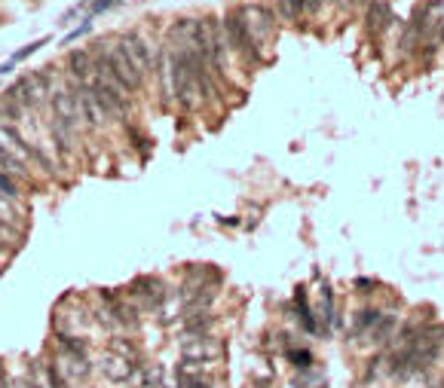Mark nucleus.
Returning <instances> with one entry per match:
<instances>
[{
    "label": "nucleus",
    "mask_w": 444,
    "mask_h": 388,
    "mask_svg": "<svg viewBox=\"0 0 444 388\" xmlns=\"http://www.w3.org/2000/svg\"><path fill=\"white\" fill-rule=\"evenodd\" d=\"M172 61H175V101L187 111H196L203 104V89H199V52L196 43L193 46H181L172 49Z\"/></svg>",
    "instance_id": "1"
},
{
    "label": "nucleus",
    "mask_w": 444,
    "mask_h": 388,
    "mask_svg": "<svg viewBox=\"0 0 444 388\" xmlns=\"http://www.w3.org/2000/svg\"><path fill=\"white\" fill-rule=\"evenodd\" d=\"M46 95H52L49 92V74L46 71H34V74H22L19 80L10 86V92H6V98H13L19 107H25V111H31V107H37Z\"/></svg>",
    "instance_id": "2"
},
{
    "label": "nucleus",
    "mask_w": 444,
    "mask_h": 388,
    "mask_svg": "<svg viewBox=\"0 0 444 388\" xmlns=\"http://www.w3.org/2000/svg\"><path fill=\"white\" fill-rule=\"evenodd\" d=\"M239 13H242V22H245V28H248L251 40H255L260 56H264V46L273 40V31H276L273 10L264 3H245V6H239Z\"/></svg>",
    "instance_id": "3"
},
{
    "label": "nucleus",
    "mask_w": 444,
    "mask_h": 388,
    "mask_svg": "<svg viewBox=\"0 0 444 388\" xmlns=\"http://www.w3.org/2000/svg\"><path fill=\"white\" fill-rule=\"evenodd\" d=\"M224 34H227L230 49H233L236 56H242L248 65H260V58H264V56H260V49L255 46V40H251V34H248V28H245L239 10H233L224 19Z\"/></svg>",
    "instance_id": "4"
},
{
    "label": "nucleus",
    "mask_w": 444,
    "mask_h": 388,
    "mask_svg": "<svg viewBox=\"0 0 444 388\" xmlns=\"http://www.w3.org/2000/svg\"><path fill=\"white\" fill-rule=\"evenodd\" d=\"M132 297L138 300L135 306L138 309H148V312H153V309H163V302L172 297V293H168V288L163 282H159V278H153V275H141L138 278V282L132 284Z\"/></svg>",
    "instance_id": "5"
},
{
    "label": "nucleus",
    "mask_w": 444,
    "mask_h": 388,
    "mask_svg": "<svg viewBox=\"0 0 444 388\" xmlns=\"http://www.w3.org/2000/svg\"><path fill=\"white\" fill-rule=\"evenodd\" d=\"M107 65H111V80H117L126 92H138V86H141V76L135 74V67H132V61L126 58V52L120 49V43H113V46H107ZM98 76V74H95Z\"/></svg>",
    "instance_id": "6"
},
{
    "label": "nucleus",
    "mask_w": 444,
    "mask_h": 388,
    "mask_svg": "<svg viewBox=\"0 0 444 388\" xmlns=\"http://www.w3.org/2000/svg\"><path fill=\"white\" fill-rule=\"evenodd\" d=\"M120 49L126 52V58L132 61V67H135V74L141 76H148V71H150V49H148V43H144V37L138 34V31H126V34H120Z\"/></svg>",
    "instance_id": "7"
},
{
    "label": "nucleus",
    "mask_w": 444,
    "mask_h": 388,
    "mask_svg": "<svg viewBox=\"0 0 444 388\" xmlns=\"http://www.w3.org/2000/svg\"><path fill=\"white\" fill-rule=\"evenodd\" d=\"M74 95H77V107H80V116L86 120L89 129H102L107 122V113L102 107V101H98L95 89L92 86H74Z\"/></svg>",
    "instance_id": "8"
},
{
    "label": "nucleus",
    "mask_w": 444,
    "mask_h": 388,
    "mask_svg": "<svg viewBox=\"0 0 444 388\" xmlns=\"http://www.w3.org/2000/svg\"><path fill=\"white\" fill-rule=\"evenodd\" d=\"M68 71H71L77 86H89L95 80V58L89 49H71L68 52Z\"/></svg>",
    "instance_id": "9"
},
{
    "label": "nucleus",
    "mask_w": 444,
    "mask_h": 388,
    "mask_svg": "<svg viewBox=\"0 0 444 388\" xmlns=\"http://www.w3.org/2000/svg\"><path fill=\"white\" fill-rule=\"evenodd\" d=\"M52 111H56V120L58 122H65L68 129H77V122L83 120L80 116V107H77V95L74 92H68V89H58V92H52Z\"/></svg>",
    "instance_id": "10"
},
{
    "label": "nucleus",
    "mask_w": 444,
    "mask_h": 388,
    "mask_svg": "<svg viewBox=\"0 0 444 388\" xmlns=\"http://www.w3.org/2000/svg\"><path fill=\"white\" fill-rule=\"evenodd\" d=\"M102 373L111 379V382H129V379L138 373V364L120 358V355H107L102 361Z\"/></svg>",
    "instance_id": "11"
},
{
    "label": "nucleus",
    "mask_w": 444,
    "mask_h": 388,
    "mask_svg": "<svg viewBox=\"0 0 444 388\" xmlns=\"http://www.w3.org/2000/svg\"><path fill=\"white\" fill-rule=\"evenodd\" d=\"M221 352L218 343H212L209 337H196V339H184V361H196V364H205L212 361L214 355Z\"/></svg>",
    "instance_id": "12"
},
{
    "label": "nucleus",
    "mask_w": 444,
    "mask_h": 388,
    "mask_svg": "<svg viewBox=\"0 0 444 388\" xmlns=\"http://www.w3.org/2000/svg\"><path fill=\"white\" fill-rule=\"evenodd\" d=\"M159 86H163V104L175 101V61H172V49L163 46V56H159Z\"/></svg>",
    "instance_id": "13"
},
{
    "label": "nucleus",
    "mask_w": 444,
    "mask_h": 388,
    "mask_svg": "<svg viewBox=\"0 0 444 388\" xmlns=\"http://www.w3.org/2000/svg\"><path fill=\"white\" fill-rule=\"evenodd\" d=\"M395 324H398V315H393V312H380L377 324L371 328V343H374V346H386L389 339H393Z\"/></svg>",
    "instance_id": "14"
},
{
    "label": "nucleus",
    "mask_w": 444,
    "mask_h": 388,
    "mask_svg": "<svg viewBox=\"0 0 444 388\" xmlns=\"http://www.w3.org/2000/svg\"><path fill=\"white\" fill-rule=\"evenodd\" d=\"M389 19H393V15H389V6L383 3V0H374V3L367 6L365 22H367V31H371V34H380V31L389 25Z\"/></svg>",
    "instance_id": "15"
},
{
    "label": "nucleus",
    "mask_w": 444,
    "mask_h": 388,
    "mask_svg": "<svg viewBox=\"0 0 444 388\" xmlns=\"http://www.w3.org/2000/svg\"><path fill=\"white\" fill-rule=\"evenodd\" d=\"M294 309H297V318H301L303 330H306V333H319L316 312H312V309L306 306V293H303V288H297V293H294Z\"/></svg>",
    "instance_id": "16"
},
{
    "label": "nucleus",
    "mask_w": 444,
    "mask_h": 388,
    "mask_svg": "<svg viewBox=\"0 0 444 388\" xmlns=\"http://www.w3.org/2000/svg\"><path fill=\"white\" fill-rule=\"evenodd\" d=\"M58 348L65 352V358H80V361H86V343H83V339L58 333Z\"/></svg>",
    "instance_id": "17"
},
{
    "label": "nucleus",
    "mask_w": 444,
    "mask_h": 388,
    "mask_svg": "<svg viewBox=\"0 0 444 388\" xmlns=\"http://www.w3.org/2000/svg\"><path fill=\"white\" fill-rule=\"evenodd\" d=\"M380 312L377 309H362V312H356V321H352V337H358V333H371V328L377 324Z\"/></svg>",
    "instance_id": "18"
},
{
    "label": "nucleus",
    "mask_w": 444,
    "mask_h": 388,
    "mask_svg": "<svg viewBox=\"0 0 444 388\" xmlns=\"http://www.w3.org/2000/svg\"><path fill=\"white\" fill-rule=\"evenodd\" d=\"M322 318H325V333L331 330V328H337V309H334V293H331V288H322Z\"/></svg>",
    "instance_id": "19"
},
{
    "label": "nucleus",
    "mask_w": 444,
    "mask_h": 388,
    "mask_svg": "<svg viewBox=\"0 0 444 388\" xmlns=\"http://www.w3.org/2000/svg\"><path fill=\"white\" fill-rule=\"evenodd\" d=\"M166 382V370L157 367V364H148L141 367V388H163Z\"/></svg>",
    "instance_id": "20"
},
{
    "label": "nucleus",
    "mask_w": 444,
    "mask_h": 388,
    "mask_svg": "<svg viewBox=\"0 0 444 388\" xmlns=\"http://www.w3.org/2000/svg\"><path fill=\"white\" fill-rule=\"evenodd\" d=\"M0 165H3V172H6V175H19V177H25V175H28L25 162H22L19 156H13L10 150H3V147H0Z\"/></svg>",
    "instance_id": "21"
},
{
    "label": "nucleus",
    "mask_w": 444,
    "mask_h": 388,
    "mask_svg": "<svg viewBox=\"0 0 444 388\" xmlns=\"http://www.w3.org/2000/svg\"><path fill=\"white\" fill-rule=\"evenodd\" d=\"M294 385L297 388H325V373H312V367L301 370V376L294 379Z\"/></svg>",
    "instance_id": "22"
},
{
    "label": "nucleus",
    "mask_w": 444,
    "mask_h": 388,
    "mask_svg": "<svg viewBox=\"0 0 444 388\" xmlns=\"http://www.w3.org/2000/svg\"><path fill=\"white\" fill-rule=\"evenodd\" d=\"M111 355H120L126 361H138V348L129 339H111Z\"/></svg>",
    "instance_id": "23"
},
{
    "label": "nucleus",
    "mask_w": 444,
    "mask_h": 388,
    "mask_svg": "<svg viewBox=\"0 0 444 388\" xmlns=\"http://www.w3.org/2000/svg\"><path fill=\"white\" fill-rule=\"evenodd\" d=\"M301 13H303V3H301V0H279V15H282L285 22H294Z\"/></svg>",
    "instance_id": "24"
},
{
    "label": "nucleus",
    "mask_w": 444,
    "mask_h": 388,
    "mask_svg": "<svg viewBox=\"0 0 444 388\" xmlns=\"http://www.w3.org/2000/svg\"><path fill=\"white\" fill-rule=\"evenodd\" d=\"M288 361L294 364L297 370H310V367H312V355L306 352V348H291V352H288Z\"/></svg>",
    "instance_id": "25"
},
{
    "label": "nucleus",
    "mask_w": 444,
    "mask_h": 388,
    "mask_svg": "<svg viewBox=\"0 0 444 388\" xmlns=\"http://www.w3.org/2000/svg\"><path fill=\"white\" fill-rule=\"evenodd\" d=\"M22 113H25V107H19L13 98L3 95V101H0V116H3V120H19Z\"/></svg>",
    "instance_id": "26"
},
{
    "label": "nucleus",
    "mask_w": 444,
    "mask_h": 388,
    "mask_svg": "<svg viewBox=\"0 0 444 388\" xmlns=\"http://www.w3.org/2000/svg\"><path fill=\"white\" fill-rule=\"evenodd\" d=\"M0 196H3V199H15V196H19V187H15V181L6 172H0Z\"/></svg>",
    "instance_id": "27"
},
{
    "label": "nucleus",
    "mask_w": 444,
    "mask_h": 388,
    "mask_svg": "<svg viewBox=\"0 0 444 388\" xmlns=\"http://www.w3.org/2000/svg\"><path fill=\"white\" fill-rule=\"evenodd\" d=\"M46 379H49V388H68V385H71L68 379H61L56 364H46Z\"/></svg>",
    "instance_id": "28"
},
{
    "label": "nucleus",
    "mask_w": 444,
    "mask_h": 388,
    "mask_svg": "<svg viewBox=\"0 0 444 388\" xmlns=\"http://www.w3.org/2000/svg\"><path fill=\"white\" fill-rule=\"evenodd\" d=\"M46 43H49V37H43V40H34V43H28L25 49H19V52H15V56H13V61H25V58H31V56H34V52L40 49V46H46Z\"/></svg>",
    "instance_id": "29"
},
{
    "label": "nucleus",
    "mask_w": 444,
    "mask_h": 388,
    "mask_svg": "<svg viewBox=\"0 0 444 388\" xmlns=\"http://www.w3.org/2000/svg\"><path fill=\"white\" fill-rule=\"evenodd\" d=\"M178 388H212L205 376H178Z\"/></svg>",
    "instance_id": "30"
},
{
    "label": "nucleus",
    "mask_w": 444,
    "mask_h": 388,
    "mask_svg": "<svg viewBox=\"0 0 444 388\" xmlns=\"http://www.w3.org/2000/svg\"><path fill=\"white\" fill-rule=\"evenodd\" d=\"M89 31H92V19H86V22H83V25H80V28H74V31H71V34H68V37H65V43H74V40H77V37L89 34Z\"/></svg>",
    "instance_id": "31"
},
{
    "label": "nucleus",
    "mask_w": 444,
    "mask_h": 388,
    "mask_svg": "<svg viewBox=\"0 0 444 388\" xmlns=\"http://www.w3.org/2000/svg\"><path fill=\"white\" fill-rule=\"evenodd\" d=\"M113 3H120V0H95V3H92V13H89V19L92 15H98V13H107L111 10Z\"/></svg>",
    "instance_id": "32"
},
{
    "label": "nucleus",
    "mask_w": 444,
    "mask_h": 388,
    "mask_svg": "<svg viewBox=\"0 0 444 388\" xmlns=\"http://www.w3.org/2000/svg\"><path fill=\"white\" fill-rule=\"evenodd\" d=\"M356 288L362 291V293H371V288H374V282L371 278H356Z\"/></svg>",
    "instance_id": "33"
},
{
    "label": "nucleus",
    "mask_w": 444,
    "mask_h": 388,
    "mask_svg": "<svg viewBox=\"0 0 444 388\" xmlns=\"http://www.w3.org/2000/svg\"><path fill=\"white\" fill-rule=\"evenodd\" d=\"M0 388H10V379H6V370H3V361H0Z\"/></svg>",
    "instance_id": "34"
},
{
    "label": "nucleus",
    "mask_w": 444,
    "mask_h": 388,
    "mask_svg": "<svg viewBox=\"0 0 444 388\" xmlns=\"http://www.w3.org/2000/svg\"><path fill=\"white\" fill-rule=\"evenodd\" d=\"M221 223L224 227H239V217H221Z\"/></svg>",
    "instance_id": "35"
},
{
    "label": "nucleus",
    "mask_w": 444,
    "mask_h": 388,
    "mask_svg": "<svg viewBox=\"0 0 444 388\" xmlns=\"http://www.w3.org/2000/svg\"><path fill=\"white\" fill-rule=\"evenodd\" d=\"M25 388H40V385H34V382H25Z\"/></svg>",
    "instance_id": "36"
},
{
    "label": "nucleus",
    "mask_w": 444,
    "mask_h": 388,
    "mask_svg": "<svg viewBox=\"0 0 444 388\" xmlns=\"http://www.w3.org/2000/svg\"><path fill=\"white\" fill-rule=\"evenodd\" d=\"M340 3H349V0H340Z\"/></svg>",
    "instance_id": "37"
},
{
    "label": "nucleus",
    "mask_w": 444,
    "mask_h": 388,
    "mask_svg": "<svg viewBox=\"0 0 444 388\" xmlns=\"http://www.w3.org/2000/svg\"><path fill=\"white\" fill-rule=\"evenodd\" d=\"M441 37H444V28H441Z\"/></svg>",
    "instance_id": "38"
}]
</instances>
